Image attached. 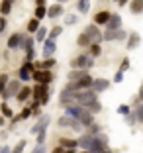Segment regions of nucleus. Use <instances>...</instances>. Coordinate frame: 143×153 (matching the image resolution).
<instances>
[{
  "label": "nucleus",
  "instance_id": "1",
  "mask_svg": "<svg viewBox=\"0 0 143 153\" xmlns=\"http://www.w3.org/2000/svg\"><path fill=\"white\" fill-rule=\"evenodd\" d=\"M96 100H98V92H94L92 88H88V90H79L76 104H81V106H84V108H90Z\"/></svg>",
  "mask_w": 143,
  "mask_h": 153
},
{
  "label": "nucleus",
  "instance_id": "2",
  "mask_svg": "<svg viewBox=\"0 0 143 153\" xmlns=\"http://www.w3.org/2000/svg\"><path fill=\"white\" fill-rule=\"evenodd\" d=\"M92 65H94V57H92V55H86V53L76 55V57L71 61L73 69H84V71H88Z\"/></svg>",
  "mask_w": 143,
  "mask_h": 153
},
{
  "label": "nucleus",
  "instance_id": "3",
  "mask_svg": "<svg viewBox=\"0 0 143 153\" xmlns=\"http://www.w3.org/2000/svg\"><path fill=\"white\" fill-rule=\"evenodd\" d=\"M90 153H112L110 147H108V137L104 134L94 135V143L90 147Z\"/></svg>",
  "mask_w": 143,
  "mask_h": 153
},
{
  "label": "nucleus",
  "instance_id": "4",
  "mask_svg": "<svg viewBox=\"0 0 143 153\" xmlns=\"http://www.w3.org/2000/svg\"><path fill=\"white\" fill-rule=\"evenodd\" d=\"M76 96H79V92L69 90V88H63L61 94H59V104H61V106H71V104H76Z\"/></svg>",
  "mask_w": 143,
  "mask_h": 153
},
{
  "label": "nucleus",
  "instance_id": "5",
  "mask_svg": "<svg viewBox=\"0 0 143 153\" xmlns=\"http://www.w3.org/2000/svg\"><path fill=\"white\" fill-rule=\"evenodd\" d=\"M57 124H59L61 128H71V130H75V131H81V130H82V124H81V122H79V120H75V118H71L69 114L61 116Z\"/></svg>",
  "mask_w": 143,
  "mask_h": 153
},
{
  "label": "nucleus",
  "instance_id": "6",
  "mask_svg": "<svg viewBox=\"0 0 143 153\" xmlns=\"http://www.w3.org/2000/svg\"><path fill=\"white\" fill-rule=\"evenodd\" d=\"M33 98L39 100L41 104H47V102H49V90H47V85L37 82V85L33 86Z\"/></svg>",
  "mask_w": 143,
  "mask_h": 153
},
{
  "label": "nucleus",
  "instance_id": "7",
  "mask_svg": "<svg viewBox=\"0 0 143 153\" xmlns=\"http://www.w3.org/2000/svg\"><path fill=\"white\" fill-rule=\"evenodd\" d=\"M84 33L90 37V41H92V43H102V39H104V33L98 30V26H96V24H88V26L84 27Z\"/></svg>",
  "mask_w": 143,
  "mask_h": 153
},
{
  "label": "nucleus",
  "instance_id": "8",
  "mask_svg": "<svg viewBox=\"0 0 143 153\" xmlns=\"http://www.w3.org/2000/svg\"><path fill=\"white\" fill-rule=\"evenodd\" d=\"M33 79L37 82H41V85H51L53 82V75H51L49 69H37V71H33Z\"/></svg>",
  "mask_w": 143,
  "mask_h": 153
},
{
  "label": "nucleus",
  "instance_id": "9",
  "mask_svg": "<svg viewBox=\"0 0 143 153\" xmlns=\"http://www.w3.org/2000/svg\"><path fill=\"white\" fill-rule=\"evenodd\" d=\"M18 76H20V81L22 82H27L33 76V61H26V63L20 67L18 71Z\"/></svg>",
  "mask_w": 143,
  "mask_h": 153
},
{
  "label": "nucleus",
  "instance_id": "10",
  "mask_svg": "<svg viewBox=\"0 0 143 153\" xmlns=\"http://www.w3.org/2000/svg\"><path fill=\"white\" fill-rule=\"evenodd\" d=\"M20 82L22 81H10L8 86H6V90H4V94H2V98L8 100V98H12V96H18V92L22 90V85H20Z\"/></svg>",
  "mask_w": 143,
  "mask_h": 153
},
{
  "label": "nucleus",
  "instance_id": "11",
  "mask_svg": "<svg viewBox=\"0 0 143 153\" xmlns=\"http://www.w3.org/2000/svg\"><path fill=\"white\" fill-rule=\"evenodd\" d=\"M61 16H65V8H63L61 2H55V4L47 6V18L57 20V18H61Z\"/></svg>",
  "mask_w": 143,
  "mask_h": 153
},
{
  "label": "nucleus",
  "instance_id": "12",
  "mask_svg": "<svg viewBox=\"0 0 143 153\" xmlns=\"http://www.w3.org/2000/svg\"><path fill=\"white\" fill-rule=\"evenodd\" d=\"M49 122H51V118H49V114H45V116H39V120H37V124L33 128H31V134L33 135H37L41 130H47V126H49Z\"/></svg>",
  "mask_w": 143,
  "mask_h": 153
},
{
  "label": "nucleus",
  "instance_id": "13",
  "mask_svg": "<svg viewBox=\"0 0 143 153\" xmlns=\"http://www.w3.org/2000/svg\"><path fill=\"white\" fill-rule=\"evenodd\" d=\"M22 37H24V33H20V32H14L12 36L8 37V49H10V51H16V49H20V47H22Z\"/></svg>",
  "mask_w": 143,
  "mask_h": 153
},
{
  "label": "nucleus",
  "instance_id": "14",
  "mask_svg": "<svg viewBox=\"0 0 143 153\" xmlns=\"http://www.w3.org/2000/svg\"><path fill=\"white\" fill-rule=\"evenodd\" d=\"M55 49H57V43H55V39L47 37V39L43 41V59H49V57H53Z\"/></svg>",
  "mask_w": 143,
  "mask_h": 153
},
{
  "label": "nucleus",
  "instance_id": "15",
  "mask_svg": "<svg viewBox=\"0 0 143 153\" xmlns=\"http://www.w3.org/2000/svg\"><path fill=\"white\" fill-rule=\"evenodd\" d=\"M110 18H112V12H108V10H100V12L94 16V24H96V26H106Z\"/></svg>",
  "mask_w": 143,
  "mask_h": 153
},
{
  "label": "nucleus",
  "instance_id": "16",
  "mask_svg": "<svg viewBox=\"0 0 143 153\" xmlns=\"http://www.w3.org/2000/svg\"><path fill=\"white\" fill-rule=\"evenodd\" d=\"M92 143H94V135H90V134H84L79 137V147L84 149V151H90Z\"/></svg>",
  "mask_w": 143,
  "mask_h": 153
},
{
  "label": "nucleus",
  "instance_id": "17",
  "mask_svg": "<svg viewBox=\"0 0 143 153\" xmlns=\"http://www.w3.org/2000/svg\"><path fill=\"white\" fill-rule=\"evenodd\" d=\"M120 27H122V18L118 14H112V18L108 20V24H106V32H116Z\"/></svg>",
  "mask_w": 143,
  "mask_h": 153
},
{
  "label": "nucleus",
  "instance_id": "18",
  "mask_svg": "<svg viewBox=\"0 0 143 153\" xmlns=\"http://www.w3.org/2000/svg\"><path fill=\"white\" fill-rule=\"evenodd\" d=\"M106 88H110V81L108 79H94V82H92V90L94 92H104Z\"/></svg>",
  "mask_w": 143,
  "mask_h": 153
},
{
  "label": "nucleus",
  "instance_id": "19",
  "mask_svg": "<svg viewBox=\"0 0 143 153\" xmlns=\"http://www.w3.org/2000/svg\"><path fill=\"white\" fill-rule=\"evenodd\" d=\"M86 75H88V73H86L84 69H71V73L67 75V79L71 82H76V81H81V79H84Z\"/></svg>",
  "mask_w": 143,
  "mask_h": 153
},
{
  "label": "nucleus",
  "instance_id": "20",
  "mask_svg": "<svg viewBox=\"0 0 143 153\" xmlns=\"http://www.w3.org/2000/svg\"><path fill=\"white\" fill-rule=\"evenodd\" d=\"M139 43H141V37H139V33L131 32L130 37H127V43H125V47H127V49H135Z\"/></svg>",
  "mask_w": 143,
  "mask_h": 153
},
{
  "label": "nucleus",
  "instance_id": "21",
  "mask_svg": "<svg viewBox=\"0 0 143 153\" xmlns=\"http://www.w3.org/2000/svg\"><path fill=\"white\" fill-rule=\"evenodd\" d=\"M59 145L65 149H76L79 147V140H69V137H61L59 140Z\"/></svg>",
  "mask_w": 143,
  "mask_h": 153
},
{
  "label": "nucleus",
  "instance_id": "22",
  "mask_svg": "<svg viewBox=\"0 0 143 153\" xmlns=\"http://www.w3.org/2000/svg\"><path fill=\"white\" fill-rule=\"evenodd\" d=\"M30 96H33V88H30V86H24V88L18 92V96H16V98H18V102H26Z\"/></svg>",
  "mask_w": 143,
  "mask_h": 153
},
{
  "label": "nucleus",
  "instance_id": "23",
  "mask_svg": "<svg viewBox=\"0 0 143 153\" xmlns=\"http://www.w3.org/2000/svg\"><path fill=\"white\" fill-rule=\"evenodd\" d=\"M130 10H131V14H143V0H131Z\"/></svg>",
  "mask_w": 143,
  "mask_h": 153
},
{
  "label": "nucleus",
  "instance_id": "24",
  "mask_svg": "<svg viewBox=\"0 0 143 153\" xmlns=\"http://www.w3.org/2000/svg\"><path fill=\"white\" fill-rule=\"evenodd\" d=\"M76 43H79V47H90V45H92V41H90V37L82 32L81 36L76 37Z\"/></svg>",
  "mask_w": 143,
  "mask_h": 153
},
{
  "label": "nucleus",
  "instance_id": "25",
  "mask_svg": "<svg viewBox=\"0 0 143 153\" xmlns=\"http://www.w3.org/2000/svg\"><path fill=\"white\" fill-rule=\"evenodd\" d=\"M76 10L81 14H86L90 10V0H76Z\"/></svg>",
  "mask_w": 143,
  "mask_h": 153
},
{
  "label": "nucleus",
  "instance_id": "26",
  "mask_svg": "<svg viewBox=\"0 0 143 153\" xmlns=\"http://www.w3.org/2000/svg\"><path fill=\"white\" fill-rule=\"evenodd\" d=\"M47 32H49V30L41 26L39 30H37V33H36V41H39V43H43V41L47 39V37H49V33H47Z\"/></svg>",
  "mask_w": 143,
  "mask_h": 153
},
{
  "label": "nucleus",
  "instance_id": "27",
  "mask_svg": "<svg viewBox=\"0 0 143 153\" xmlns=\"http://www.w3.org/2000/svg\"><path fill=\"white\" fill-rule=\"evenodd\" d=\"M39 20H37V18H31L30 20V22H27V32H30V33H37V30H39Z\"/></svg>",
  "mask_w": 143,
  "mask_h": 153
},
{
  "label": "nucleus",
  "instance_id": "28",
  "mask_svg": "<svg viewBox=\"0 0 143 153\" xmlns=\"http://www.w3.org/2000/svg\"><path fill=\"white\" fill-rule=\"evenodd\" d=\"M12 4H14V2L2 0V4H0V14H2V16H8V14L12 12Z\"/></svg>",
  "mask_w": 143,
  "mask_h": 153
},
{
  "label": "nucleus",
  "instance_id": "29",
  "mask_svg": "<svg viewBox=\"0 0 143 153\" xmlns=\"http://www.w3.org/2000/svg\"><path fill=\"white\" fill-rule=\"evenodd\" d=\"M47 16V6H36V12H33V18L43 20Z\"/></svg>",
  "mask_w": 143,
  "mask_h": 153
},
{
  "label": "nucleus",
  "instance_id": "30",
  "mask_svg": "<svg viewBox=\"0 0 143 153\" xmlns=\"http://www.w3.org/2000/svg\"><path fill=\"white\" fill-rule=\"evenodd\" d=\"M8 82H10V76L6 75V73H2V75H0V96L4 94V90H6V86H8Z\"/></svg>",
  "mask_w": 143,
  "mask_h": 153
},
{
  "label": "nucleus",
  "instance_id": "31",
  "mask_svg": "<svg viewBox=\"0 0 143 153\" xmlns=\"http://www.w3.org/2000/svg\"><path fill=\"white\" fill-rule=\"evenodd\" d=\"M31 47H33V37H30V36H24L22 37V47H20V49H31Z\"/></svg>",
  "mask_w": 143,
  "mask_h": 153
},
{
  "label": "nucleus",
  "instance_id": "32",
  "mask_svg": "<svg viewBox=\"0 0 143 153\" xmlns=\"http://www.w3.org/2000/svg\"><path fill=\"white\" fill-rule=\"evenodd\" d=\"M76 22H79V16L76 14H65V24L67 26H75Z\"/></svg>",
  "mask_w": 143,
  "mask_h": 153
},
{
  "label": "nucleus",
  "instance_id": "33",
  "mask_svg": "<svg viewBox=\"0 0 143 153\" xmlns=\"http://www.w3.org/2000/svg\"><path fill=\"white\" fill-rule=\"evenodd\" d=\"M55 63H57V61H55L53 57H49V59H43V63H39L37 67H39V69H51Z\"/></svg>",
  "mask_w": 143,
  "mask_h": 153
},
{
  "label": "nucleus",
  "instance_id": "34",
  "mask_svg": "<svg viewBox=\"0 0 143 153\" xmlns=\"http://www.w3.org/2000/svg\"><path fill=\"white\" fill-rule=\"evenodd\" d=\"M88 49H90V55H92V57H98V55L102 53V47H100V43H92Z\"/></svg>",
  "mask_w": 143,
  "mask_h": 153
},
{
  "label": "nucleus",
  "instance_id": "35",
  "mask_svg": "<svg viewBox=\"0 0 143 153\" xmlns=\"http://www.w3.org/2000/svg\"><path fill=\"white\" fill-rule=\"evenodd\" d=\"M130 112H131V108L127 104H120V106H118V114H120V116H130Z\"/></svg>",
  "mask_w": 143,
  "mask_h": 153
},
{
  "label": "nucleus",
  "instance_id": "36",
  "mask_svg": "<svg viewBox=\"0 0 143 153\" xmlns=\"http://www.w3.org/2000/svg\"><path fill=\"white\" fill-rule=\"evenodd\" d=\"M86 128H88V134H90V135H98V134H102V131H100V126H98V124H94V122L90 124V126H86Z\"/></svg>",
  "mask_w": 143,
  "mask_h": 153
},
{
  "label": "nucleus",
  "instance_id": "37",
  "mask_svg": "<svg viewBox=\"0 0 143 153\" xmlns=\"http://www.w3.org/2000/svg\"><path fill=\"white\" fill-rule=\"evenodd\" d=\"M61 33H63V27H61V26H55L53 30L49 32V37H51V39H57V37L61 36Z\"/></svg>",
  "mask_w": 143,
  "mask_h": 153
},
{
  "label": "nucleus",
  "instance_id": "38",
  "mask_svg": "<svg viewBox=\"0 0 143 153\" xmlns=\"http://www.w3.org/2000/svg\"><path fill=\"white\" fill-rule=\"evenodd\" d=\"M127 37H130V33L125 32V30H122V27L116 32V39H118V41H124V39H127Z\"/></svg>",
  "mask_w": 143,
  "mask_h": 153
},
{
  "label": "nucleus",
  "instance_id": "39",
  "mask_svg": "<svg viewBox=\"0 0 143 153\" xmlns=\"http://www.w3.org/2000/svg\"><path fill=\"white\" fill-rule=\"evenodd\" d=\"M135 116H137V122L143 124V102L137 104V108H135Z\"/></svg>",
  "mask_w": 143,
  "mask_h": 153
},
{
  "label": "nucleus",
  "instance_id": "40",
  "mask_svg": "<svg viewBox=\"0 0 143 153\" xmlns=\"http://www.w3.org/2000/svg\"><path fill=\"white\" fill-rule=\"evenodd\" d=\"M45 137H47V130H41L37 134V145H43L45 143Z\"/></svg>",
  "mask_w": 143,
  "mask_h": 153
},
{
  "label": "nucleus",
  "instance_id": "41",
  "mask_svg": "<svg viewBox=\"0 0 143 153\" xmlns=\"http://www.w3.org/2000/svg\"><path fill=\"white\" fill-rule=\"evenodd\" d=\"M31 114H33V110H31V108H24V110H22V114H20V120H27Z\"/></svg>",
  "mask_w": 143,
  "mask_h": 153
},
{
  "label": "nucleus",
  "instance_id": "42",
  "mask_svg": "<svg viewBox=\"0 0 143 153\" xmlns=\"http://www.w3.org/2000/svg\"><path fill=\"white\" fill-rule=\"evenodd\" d=\"M2 114H4L6 118H14L12 116V108H10L8 104H2Z\"/></svg>",
  "mask_w": 143,
  "mask_h": 153
},
{
  "label": "nucleus",
  "instance_id": "43",
  "mask_svg": "<svg viewBox=\"0 0 143 153\" xmlns=\"http://www.w3.org/2000/svg\"><path fill=\"white\" fill-rule=\"evenodd\" d=\"M88 110H90V112H92V114H96V112H100V110H102V104H100L98 100H96V102H94V104H92V106H90Z\"/></svg>",
  "mask_w": 143,
  "mask_h": 153
},
{
  "label": "nucleus",
  "instance_id": "44",
  "mask_svg": "<svg viewBox=\"0 0 143 153\" xmlns=\"http://www.w3.org/2000/svg\"><path fill=\"white\" fill-rule=\"evenodd\" d=\"M118 32V30H116ZM116 32H104V39L106 41H114L116 39Z\"/></svg>",
  "mask_w": 143,
  "mask_h": 153
},
{
  "label": "nucleus",
  "instance_id": "45",
  "mask_svg": "<svg viewBox=\"0 0 143 153\" xmlns=\"http://www.w3.org/2000/svg\"><path fill=\"white\" fill-rule=\"evenodd\" d=\"M127 69H130V59L127 57H124V61H122V65H120V71H127Z\"/></svg>",
  "mask_w": 143,
  "mask_h": 153
},
{
  "label": "nucleus",
  "instance_id": "46",
  "mask_svg": "<svg viewBox=\"0 0 143 153\" xmlns=\"http://www.w3.org/2000/svg\"><path fill=\"white\" fill-rule=\"evenodd\" d=\"M33 57H36V51H33V47H31V49L26 51V61H33Z\"/></svg>",
  "mask_w": 143,
  "mask_h": 153
},
{
  "label": "nucleus",
  "instance_id": "47",
  "mask_svg": "<svg viewBox=\"0 0 143 153\" xmlns=\"http://www.w3.org/2000/svg\"><path fill=\"white\" fill-rule=\"evenodd\" d=\"M122 81H124V71H120V69H118V73L114 75V82H122Z\"/></svg>",
  "mask_w": 143,
  "mask_h": 153
},
{
  "label": "nucleus",
  "instance_id": "48",
  "mask_svg": "<svg viewBox=\"0 0 143 153\" xmlns=\"http://www.w3.org/2000/svg\"><path fill=\"white\" fill-rule=\"evenodd\" d=\"M6 24H8V22H6V18H4V16H0V33L6 30Z\"/></svg>",
  "mask_w": 143,
  "mask_h": 153
},
{
  "label": "nucleus",
  "instance_id": "49",
  "mask_svg": "<svg viewBox=\"0 0 143 153\" xmlns=\"http://www.w3.org/2000/svg\"><path fill=\"white\" fill-rule=\"evenodd\" d=\"M51 153H67V149H65V147H61V145H57V147H55Z\"/></svg>",
  "mask_w": 143,
  "mask_h": 153
},
{
  "label": "nucleus",
  "instance_id": "50",
  "mask_svg": "<svg viewBox=\"0 0 143 153\" xmlns=\"http://www.w3.org/2000/svg\"><path fill=\"white\" fill-rule=\"evenodd\" d=\"M31 153H45V147H43V145H37V147L33 149Z\"/></svg>",
  "mask_w": 143,
  "mask_h": 153
},
{
  "label": "nucleus",
  "instance_id": "51",
  "mask_svg": "<svg viewBox=\"0 0 143 153\" xmlns=\"http://www.w3.org/2000/svg\"><path fill=\"white\" fill-rule=\"evenodd\" d=\"M139 100H141V102H143V85L139 86Z\"/></svg>",
  "mask_w": 143,
  "mask_h": 153
},
{
  "label": "nucleus",
  "instance_id": "52",
  "mask_svg": "<svg viewBox=\"0 0 143 153\" xmlns=\"http://www.w3.org/2000/svg\"><path fill=\"white\" fill-rule=\"evenodd\" d=\"M0 153H12V151H10V147H2V149H0Z\"/></svg>",
  "mask_w": 143,
  "mask_h": 153
},
{
  "label": "nucleus",
  "instance_id": "53",
  "mask_svg": "<svg viewBox=\"0 0 143 153\" xmlns=\"http://www.w3.org/2000/svg\"><path fill=\"white\" fill-rule=\"evenodd\" d=\"M36 4L37 6H45V0H36Z\"/></svg>",
  "mask_w": 143,
  "mask_h": 153
},
{
  "label": "nucleus",
  "instance_id": "54",
  "mask_svg": "<svg viewBox=\"0 0 143 153\" xmlns=\"http://www.w3.org/2000/svg\"><path fill=\"white\" fill-rule=\"evenodd\" d=\"M57 2H61V4H65V2H69V0H57Z\"/></svg>",
  "mask_w": 143,
  "mask_h": 153
},
{
  "label": "nucleus",
  "instance_id": "55",
  "mask_svg": "<svg viewBox=\"0 0 143 153\" xmlns=\"http://www.w3.org/2000/svg\"><path fill=\"white\" fill-rule=\"evenodd\" d=\"M2 124H4V118H0V126H2Z\"/></svg>",
  "mask_w": 143,
  "mask_h": 153
},
{
  "label": "nucleus",
  "instance_id": "56",
  "mask_svg": "<svg viewBox=\"0 0 143 153\" xmlns=\"http://www.w3.org/2000/svg\"><path fill=\"white\" fill-rule=\"evenodd\" d=\"M81 153H90V151H84V149H82V151H81Z\"/></svg>",
  "mask_w": 143,
  "mask_h": 153
},
{
  "label": "nucleus",
  "instance_id": "57",
  "mask_svg": "<svg viewBox=\"0 0 143 153\" xmlns=\"http://www.w3.org/2000/svg\"><path fill=\"white\" fill-rule=\"evenodd\" d=\"M0 110H2V104H0Z\"/></svg>",
  "mask_w": 143,
  "mask_h": 153
},
{
  "label": "nucleus",
  "instance_id": "58",
  "mask_svg": "<svg viewBox=\"0 0 143 153\" xmlns=\"http://www.w3.org/2000/svg\"><path fill=\"white\" fill-rule=\"evenodd\" d=\"M8 2H14V0H8Z\"/></svg>",
  "mask_w": 143,
  "mask_h": 153
},
{
  "label": "nucleus",
  "instance_id": "59",
  "mask_svg": "<svg viewBox=\"0 0 143 153\" xmlns=\"http://www.w3.org/2000/svg\"><path fill=\"white\" fill-rule=\"evenodd\" d=\"M114 2H118V0H114Z\"/></svg>",
  "mask_w": 143,
  "mask_h": 153
}]
</instances>
